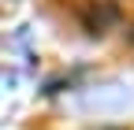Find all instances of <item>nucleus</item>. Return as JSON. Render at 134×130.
I'll use <instances>...</instances> for the list:
<instances>
[{
  "mask_svg": "<svg viewBox=\"0 0 134 130\" xmlns=\"http://www.w3.org/2000/svg\"><path fill=\"white\" fill-rule=\"evenodd\" d=\"M78 19H82V26H86V34L100 37L115 19H119V11H115V4H108V0H93V4H86L78 11Z\"/></svg>",
  "mask_w": 134,
  "mask_h": 130,
  "instance_id": "1",
  "label": "nucleus"
},
{
  "mask_svg": "<svg viewBox=\"0 0 134 130\" xmlns=\"http://www.w3.org/2000/svg\"><path fill=\"white\" fill-rule=\"evenodd\" d=\"M130 41H134V30H130Z\"/></svg>",
  "mask_w": 134,
  "mask_h": 130,
  "instance_id": "2",
  "label": "nucleus"
}]
</instances>
